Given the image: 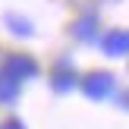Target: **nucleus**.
I'll return each instance as SVG.
<instances>
[{"label":"nucleus","instance_id":"nucleus-7","mask_svg":"<svg viewBox=\"0 0 129 129\" xmlns=\"http://www.w3.org/2000/svg\"><path fill=\"white\" fill-rule=\"evenodd\" d=\"M3 129H22V123H19V120H10V123H6Z\"/></svg>","mask_w":129,"mask_h":129},{"label":"nucleus","instance_id":"nucleus-3","mask_svg":"<svg viewBox=\"0 0 129 129\" xmlns=\"http://www.w3.org/2000/svg\"><path fill=\"white\" fill-rule=\"evenodd\" d=\"M104 44H107V54H126L129 50V35L126 31H110V35L104 38Z\"/></svg>","mask_w":129,"mask_h":129},{"label":"nucleus","instance_id":"nucleus-5","mask_svg":"<svg viewBox=\"0 0 129 129\" xmlns=\"http://www.w3.org/2000/svg\"><path fill=\"white\" fill-rule=\"evenodd\" d=\"M73 85H76V79H73L69 73H63V76H57V79H54V88H57V91H69Z\"/></svg>","mask_w":129,"mask_h":129},{"label":"nucleus","instance_id":"nucleus-6","mask_svg":"<svg viewBox=\"0 0 129 129\" xmlns=\"http://www.w3.org/2000/svg\"><path fill=\"white\" fill-rule=\"evenodd\" d=\"M82 22H85V25H79V28H76V35H82V38H91V28H94V25H91V19H82Z\"/></svg>","mask_w":129,"mask_h":129},{"label":"nucleus","instance_id":"nucleus-2","mask_svg":"<svg viewBox=\"0 0 129 129\" xmlns=\"http://www.w3.org/2000/svg\"><path fill=\"white\" fill-rule=\"evenodd\" d=\"M6 76H10V79H28V76H35L38 73V63L35 60H28V57H10V60H6V69H3Z\"/></svg>","mask_w":129,"mask_h":129},{"label":"nucleus","instance_id":"nucleus-4","mask_svg":"<svg viewBox=\"0 0 129 129\" xmlns=\"http://www.w3.org/2000/svg\"><path fill=\"white\" fill-rule=\"evenodd\" d=\"M16 94H19V82L10 79V76L0 69V101H16Z\"/></svg>","mask_w":129,"mask_h":129},{"label":"nucleus","instance_id":"nucleus-1","mask_svg":"<svg viewBox=\"0 0 129 129\" xmlns=\"http://www.w3.org/2000/svg\"><path fill=\"white\" fill-rule=\"evenodd\" d=\"M82 88H85V94L88 98H107V94L113 91V76L110 73H91L85 82H82Z\"/></svg>","mask_w":129,"mask_h":129}]
</instances>
